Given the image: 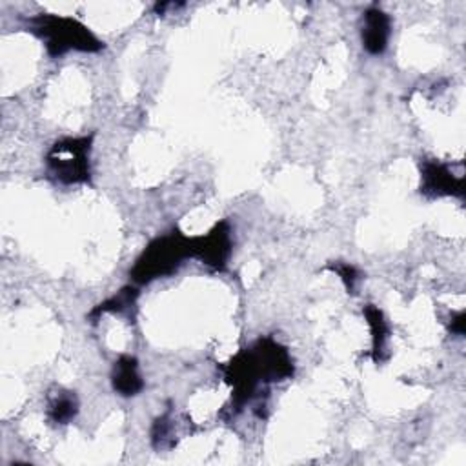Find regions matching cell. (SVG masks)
Wrapping results in <instances>:
<instances>
[{
	"instance_id": "6",
	"label": "cell",
	"mask_w": 466,
	"mask_h": 466,
	"mask_svg": "<svg viewBox=\"0 0 466 466\" xmlns=\"http://www.w3.org/2000/svg\"><path fill=\"white\" fill-rule=\"evenodd\" d=\"M420 193L430 198L464 197V178L455 177L446 164L424 158L420 162Z\"/></svg>"
},
{
	"instance_id": "11",
	"label": "cell",
	"mask_w": 466,
	"mask_h": 466,
	"mask_svg": "<svg viewBox=\"0 0 466 466\" xmlns=\"http://www.w3.org/2000/svg\"><path fill=\"white\" fill-rule=\"evenodd\" d=\"M137 297H138V289L135 286H124L113 297H109L107 300H104L96 308H93V311L89 313L91 322H95L102 313H124V311L131 309L137 302Z\"/></svg>"
},
{
	"instance_id": "2",
	"label": "cell",
	"mask_w": 466,
	"mask_h": 466,
	"mask_svg": "<svg viewBox=\"0 0 466 466\" xmlns=\"http://www.w3.org/2000/svg\"><path fill=\"white\" fill-rule=\"evenodd\" d=\"M27 31L44 42L49 56H62L67 51L96 53L104 47L87 25L71 16L40 13L27 20Z\"/></svg>"
},
{
	"instance_id": "10",
	"label": "cell",
	"mask_w": 466,
	"mask_h": 466,
	"mask_svg": "<svg viewBox=\"0 0 466 466\" xmlns=\"http://www.w3.org/2000/svg\"><path fill=\"white\" fill-rule=\"evenodd\" d=\"M78 411V399L73 391L58 390L47 399V417L55 424H67Z\"/></svg>"
},
{
	"instance_id": "9",
	"label": "cell",
	"mask_w": 466,
	"mask_h": 466,
	"mask_svg": "<svg viewBox=\"0 0 466 466\" xmlns=\"http://www.w3.org/2000/svg\"><path fill=\"white\" fill-rule=\"evenodd\" d=\"M362 313L371 331V359L373 362H382L386 359V340L390 335L388 322L375 304H366Z\"/></svg>"
},
{
	"instance_id": "4",
	"label": "cell",
	"mask_w": 466,
	"mask_h": 466,
	"mask_svg": "<svg viewBox=\"0 0 466 466\" xmlns=\"http://www.w3.org/2000/svg\"><path fill=\"white\" fill-rule=\"evenodd\" d=\"M91 140L93 137H67L56 140L46 155L49 175L62 184L89 182Z\"/></svg>"
},
{
	"instance_id": "7",
	"label": "cell",
	"mask_w": 466,
	"mask_h": 466,
	"mask_svg": "<svg viewBox=\"0 0 466 466\" xmlns=\"http://www.w3.org/2000/svg\"><path fill=\"white\" fill-rule=\"evenodd\" d=\"M390 33H391V22L382 9L370 7L364 11L360 36H362V46L370 55L384 53L390 40Z\"/></svg>"
},
{
	"instance_id": "3",
	"label": "cell",
	"mask_w": 466,
	"mask_h": 466,
	"mask_svg": "<svg viewBox=\"0 0 466 466\" xmlns=\"http://www.w3.org/2000/svg\"><path fill=\"white\" fill-rule=\"evenodd\" d=\"M193 257V237L173 229L153 238L138 255L131 268V279L137 284H147L155 279L175 273L186 258Z\"/></svg>"
},
{
	"instance_id": "5",
	"label": "cell",
	"mask_w": 466,
	"mask_h": 466,
	"mask_svg": "<svg viewBox=\"0 0 466 466\" xmlns=\"http://www.w3.org/2000/svg\"><path fill=\"white\" fill-rule=\"evenodd\" d=\"M231 248V228L226 220L217 222L206 235L193 237V258H198L215 271H222L226 268Z\"/></svg>"
},
{
	"instance_id": "14",
	"label": "cell",
	"mask_w": 466,
	"mask_h": 466,
	"mask_svg": "<svg viewBox=\"0 0 466 466\" xmlns=\"http://www.w3.org/2000/svg\"><path fill=\"white\" fill-rule=\"evenodd\" d=\"M464 326H466V315H464V311H459V313L453 317L450 329H451L453 333H457V335H462V333H464Z\"/></svg>"
},
{
	"instance_id": "12",
	"label": "cell",
	"mask_w": 466,
	"mask_h": 466,
	"mask_svg": "<svg viewBox=\"0 0 466 466\" xmlns=\"http://www.w3.org/2000/svg\"><path fill=\"white\" fill-rule=\"evenodd\" d=\"M175 426H173V419L169 413L160 415L151 428V442L153 448L157 450H164V448H171L175 444V437H173Z\"/></svg>"
},
{
	"instance_id": "8",
	"label": "cell",
	"mask_w": 466,
	"mask_h": 466,
	"mask_svg": "<svg viewBox=\"0 0 466 466\" xmlns=\"http://www.w3.org/2000/svg\"><path fill=\"white\" fill-rule=\"evenodd\" d=\"M111 386L122 397H133L144 388L138 360L135 357L122 355L115 360L111 370Z\"/></svg>"
},
{
	"instance_id": "13",
	"label": "cell",
	"mask_w": 466,
	"mask_h": 466,
	"mask_svg": "<svg viewBox=\"0 0 466 466\" xmlns=\"http://www.w3.org/2000/svg\"><path fill=\"white\" fill-rule=\"evenodd\" d=\"M328 268L331 269V271H335L339 277H340V280L344 282V286H346V289H348V293H353L355 291V284H357V279H359V271L351 266V264H344V262H331V264H328Z\"/></svg>"
},
{
	"instance_id": "1",
	"label": "cell",
	"mask_w": 466,
	"mask_h": 466,
	"mask_svg": "<svg viewBox=\"0 0 466 466\" xmlns=\"http://www.w3.org/2000/svg\"><path fill=\"white\" fill-rule=\"evenodd\" d=\"M220 370L226 382L233 386L231 406L242 410L258 395L257 391L262 384L289 379L293 375V360L280 342L262 337L249 348H242Z\"/></svg>"
}]
</instances>
